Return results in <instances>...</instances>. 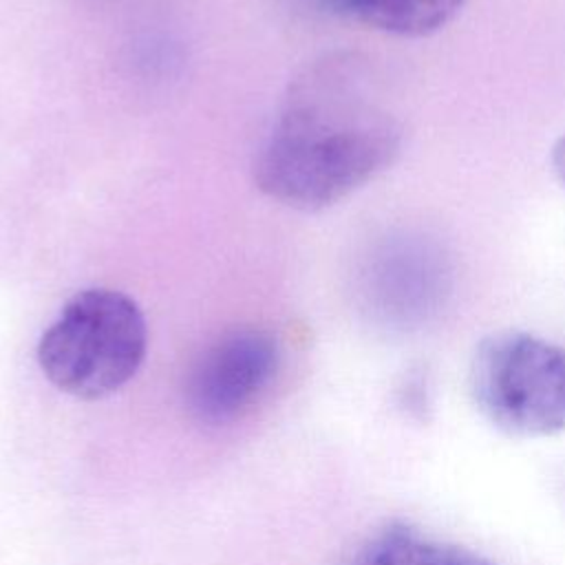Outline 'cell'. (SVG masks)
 Wrapping results in <instances>:
<instances>
[{"label": "cell", "mask_w": 565, "mask_h": 565, "mask_svg": "<svg viewBox=\"0 0 565 565\" xmlns=\"http://www.w3.org/2000/svg\"><path fill=\"white\" fill-rule=\"evenodd\" d=\"M402 143L404 124L375 71L329 55L289 86L256 157V185L282 205L322 210L388 170Z\"/></svg>", "instance_id": "obj_1"}, {"label": "cell", "mask_w": 565, "mask_h": 565, "mask_svg": "<svg viewBox=\"0 0 565 565\" xmlns=\"http://www.w3.org/2000/svg\"><path fill=\"white\" fill-rule=\"evenodd\" d=\"M550 163H552V170L556 174V179L563 183L565 188V135H561L554 146H552V152H550Z\"/></svg>", "instance_id": "obj_7"}, {"label": "cell", "mask_w": 565, "mask_h": 565, "mask_svg": "<svg viewBox=\"0 0 565 565\" xmlns=\"http://www.w3.org/2000/svg\"><path fill=\"white\" fill-rule=\"evenodd\" d=\"M148 344L139 305L115 289L75 294L38 342V364L60 391L99 399L139 371Z\"/></svg>", "instance_id": "obj_2"}, {"label": "cell", "mask_w": 565, "mask_h": 565, "mask_svg": "<svg viewBox=\"0 0 565 565\" xmlns=\"http://www.w3.org/2000/svg\"><path fill=\"white\" fill-rule=\"evenodd\" d=\"M470 393L505 435H556L565 430V347L523 331L492 333L475 351Z\"/></svg>", "instance_id": "obj_3"}, {"label": "cell", "mask_w": 565, "mask_h": 565, "mask_svg": "<svg viewBox=\"0 0 565 565\" xmlns=\"http://www.w3.org/2000/svg\"><path fill=\"white\" fill-rule=\"evenodd\" d=\"M340 565H497L483 554L439 541L404 521H391L364 536Z\"/></svg>", "instance_id": "obj_5"}, {"label": "cell", "mask_w": 565, "mask_h": 565, "mask_svg": "<svg viewBox=\"0 0 565 565\" xmlns=\"http://www.w3.org/2000/svg\"><path fill=\"white\" fill-rule=\"evenodd\" d=\"M468 0H327L335 11L399 38H426L450 24Z\"/></svg>", "instance_id": "obj_6"}, {"label": "cell", "mask_w": 565, "mask_h": 565, "mask_svg": "<svg viewBox=\"0 0 565 565\" xmlns=\"http://www.w3.org/2000/svg\"><path fill=\"white\" fill-rule=\"evenodd\" d=\"M280 364L276 338L258 327H241L212 342L185 382V404L205 426L241 417L271 384Z\"/></svg>", "instance_id": "obj_4"}]
</instances>
